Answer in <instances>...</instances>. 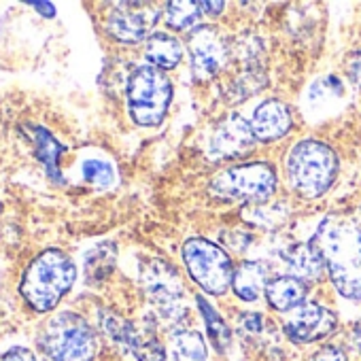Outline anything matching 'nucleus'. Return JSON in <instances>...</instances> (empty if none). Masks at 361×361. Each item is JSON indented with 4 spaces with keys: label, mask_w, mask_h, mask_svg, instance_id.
I'll return each instance as SVG.
<instances>
[{
    "label": "nucleus",
    "mask_w": 361,
    "mask_h": 361,
    "mask_svg": "<svg viewBox=\"0 0 361 361\" xmlns=\"http://www.w3.org/2000/svg\"><path fill=\"white\" fill-rule=\"evenodd\" d=\"M310 245L319 251L338 293L348 300H361V217H325Z\"/></svg>",
    "instance_id": "obj_1"
},
{
    "label": "nucleus",
    "mask_w": 361,
    "mask_h": 361,
    "mask_svg": "<svg viewBox=\"0 0 361 361\" xmlns=\"http://www.w3.org/2000/svg\"><path fill=\"white\" fill-rule=\"evenodd\" d=\"M75 279V262L60 249H47L39 253L26 268L20 293L37 312H49L71 291Z\"/></svg>",
    "instance_id": "obj_2"
},
{
    "label": "nucleus",
    "mask_w": 361,
    "mask_h": 361,
    "mask_svg": "<svg viewBox=\"0 0 361 361\" xmlns=\"http://www.w3.org/2000/svg\"><path fill=\"white\" fill-rule=\"evenodd\" d=\"M285 172L289 188L300 198L314 200L334 185L338 174V155L321 140H300L287 155Z\"/></svg>",
    "instance_id": "obj_3"
},
{
    "label": "nucleus",
    "mask_w": 361,
    "mask_h": 361,
    "mask_svg": "<svg viewBox=\"0 0 361 361\" xmlns=\"http://www.w3.org/2000/svg\"><path fill=\"white\" fill-rule=\"evenodd\" d=\"M39 344L49 361H94L98 353L96 331L75 312L51 317L41 331Z\"/></svg>",
    "instance_id": "obj_4"
},
{
    "label": "nucleus",
    "mask_w": 361,
    "mask_h": 361,
    "mask_svg": "<svg viewBox=\"0 0 361 361\" xmlns=\"http://www.w3.org/2000/svg\"><path fill=\"white\" fill-rule=\"evenodd\" d=\"M276 170L266 161H249L221 170L213 176L211 190L224 200L236 202H266L276 192Z\"/></svg>",
    "instance_id": "obj_5"
},
{
    "label": "nucleus",
    "mask_w": 361,
    "mask_h": 361,
    "mask_svg": "<svg viewBox=\"0 0 361 361\" xmlns=\"http://www.w3.org/2000/svg\"><path fill=\"white\" fill-rule=\"evenodd\" d=\"M172 100V83L155 66H138L128 79V111L138 126H157Z\"/></svg>",
    "instance_id": "obj_6"
},
{
    "label": "nucleus",
    "mask_w": 361,
    "mask_h": 361,
    "mask_svg": "<svg viewBox=\"0 0 361 361\" xmlns=\"http://www.w3.org/2000/svg\"><path fill=\"white\" fill-rule=\"evenodd\" d=\"M183 262L194 283L211 295H224L234 281L230 255L207 238H190L183 245Z\"/></svg>",
    "instance_id": "obj_7"
},
{
    "label": "nucleus",
    "mask_w": 361,
    "mask_h": 361,
    "mask_svg": "<svg viewBox=\"0 0 361 361\" xmlns=\"http://www.w3.org/2000/svg\"><path fill=\"white\" fill-rule=\"evenodd\" d=\"M230 47L215 26H198L190 35L192 75L198 81L213 79L228 62Z\"/></svg>",
    "instance_id": "obj_8"
},
{
    "label": "nucleus",
    "mask_w": 361,
    "mask_h": 361,
    "mask_svg": "<svg viewBox=\"0 0 361 361\" xmlns=\"http://www.w3.org/2000/svg\"><path fill=\"white\" fill-rule=\"evenodd\" d=\"M338 325L336 314L317 302H304L298 308L291 310V314L285 319L283 327L289 340L298 344H310L327 338Z\"/></svg>",
    "instance_id": "obj_9"
},
{
    "label": "nucleus",
    "mask_w": 361,
    "mask_h": 361,
    "mask_svg": "<svg viewBox=\"0 0 361 361\" xmlns=\"http://www.w3.org/2000/svg\"><path fill=\"white\" fill-rule=\"evenodd\" d=\"M159 20V11L149 3H121L109 13L106 28L121 43H138L149 37Z\"/></svg>",
    "instance_id": "obj_10"
},
{
    "label": "nucleus",
    "mask_w": 361,
    "mask_h": 361,
    "mask_svg": "<svg viewBox=\"0 0 361 361\" xmlns=\"http://www.w3.org/2000/svg\"><path fill=\"white\" fill-rule=\"evenodd\" d=\"M102 323L106 334L115 342L123 344L136 357V361H166V350L153 334H142L119 317H106Z\"/></svg>",
    "instance_id": "obj_11"
},
{
    "label": "nucleus",
    "mask_w": 361,
    "mask_h": 361,
    "mask_svg": "<svg viewBox=\"0 0 361 361\" xmlns=\"http://www.w3.org/2000/svg\"><path fill=\"white\" fill-rule=\"evenodd\" d=\"M253 128L247 119L232 113L226 119H221L213 132V151L221 157H240L249 153L255 145Z\"/></svg>",
    "instance_id": "obj_12"
},
{
    "label": "nucleus",
    "mask_w": 361,
    "mask_h": 361,
    "mask_svg": "<svg viewBox=\"0 0 361 361\" xmlns=\"http://www.w3.org/2000/svg\"><path fill=\"white\" fill-rule=\"evenodd\" d=\"M293 117H291V109L283 102V100H266L262 102L251 119V128L257 140L270 142V140H279L283 138L289 130H291Z\"/></svg>",
    "instance_id": "obj_13"
},
{
    "label": "nucleus",
    "mask_w": 361,
    "mask_h": 361,
    "mask_svg": "<svg viewBox=\"0 0 361 361\" xmlns=\"http://www.w3.org/2000/svg\"><path fill=\"white\" fill-rule=\"evenodd\" d=\"M285 264L289 266L291 276L300 279L302 283H314L321 279L325 264L319 255V251L308 243V245H293L283 253Z\"/></svg>",
    "instance_id": "obj_14"
},
{
    "label": "nucleus",
    "mask_w": 361,
    "mask_h": 361,
    "mask_svg": "<svg viewBox=\"0 0 361 361\" xmlns=\"http://www.w3.org/2000/svg\"><path fill=\"white\" fill-rule=\"evenodd\" d=\"M306 291H308L306 283H302L300 279H295L291 274L270 279L266 285V298H268L270 306L281 312L293 310L300 304H304Z\"/></svg>",
    "instance_id": "obj_15"
},
{
    "label": "nucleus",
    "mask_w": 361,
    "mask_h": 361,
    "mask_svg": "<svg viewBox=\"0 0 361 361\" xmlns=\"http://www.w3.org/2000/svg\"><path fill=\"white\" fill-rule=\"evenodd\" d=\"M170 361H207L209 348L207 340L196 329H183L174 331L168 342Z\"/></svg>",
    "instance_id": "obj_16"
},
{
    "label": "nucleus",
    "mask_w": 361,
    "mask_h": 361,
    "mask_svg": "<svg viewBox=\"0 0 361 361\" xmlns=\"http://www.w3.org/2000/svg\"><path fill=\"white\" fill-rule=\"evenodd\" d=\"M266 285H268V270L264 264L247 262L234 270L232 287L236 295L245 302H255L262 295V291H266Z\"/></svg>",
    "instance_id": "obj_17"
},
{
    "label": "nucleus",
    "mask_w": 361,
    "mask_h": 361,
    "mask_svg": "<svg viewBox=\"0 0 361 361\" xmlns=\"http://www.w3.org/2000/svg\"><path fill=\"white\" fill-rule=\"evenodd\" d=\"M145 56L149 60V66H155L159 71H168L180 62V58H183V47H180V43L172 35L155 32L147 41Z\"/></svg>",
    "instance_id": "obj_18"
},
{
    "label": "nucleus",
    "mask_w": 361,
    "mask_h": 361,
    "mask_svg": "<svg viewBox=\"0 0 361 361\" xmlns=\"http://www.w3.org/2000/svg\"><path fill=\"white\" fill-rule=\"evenodd\" d=\"M35 145H37V155H39V159L45 166V172L56 180V183H62L64 176L58 170V159L64 153V147L45 128H37V132H35Z\"/></svg>",
    "instance_id": "obj_19"
},
{
    "label": "nucleus",
    "mask_w": 361,
    "mask_h": 361,
    "mask_svg": "<svg viewBox=\"0 0 361 361\" xmlns=\"http://www.w3.org/2000/svg\"><path fill=\"white\" fill-rule=\"evenodd\" d=\"M198 306H200V312L204 317V323H207V331H209L211 342L215 344V348L219 353H226L228 346H230V342H232L230 327L226 325V321L219 317V312L204 298H198Z\"/></svg>",
    "instance_id": "obj_20"
},
{
    "label": "nucleus",
    "mask_w": 361,
    "mask_h": 361,
    "mask_svg": "<svg viewBox=\"0 0 361 361\" xmlns=\"http://www.w3.org/2000/svg\"><path fill=\"white\" fill-rule=\"evenodd\" d=\"M202 16L200 3H185V0H174L166 5V22L174 30H190L198 24Z\"/></svg>",
    "instance_id": "obj_21"
},
{
    "label": "nucleus",
    "mask_w": 361,
    "mask_h": 361,
    "mask_svg": "<svg viewBox=\"0 0 361 361\" xmlns=\"http://www.w3.org/2000/svg\"><path fill=\"white\" fill-rule=\"evenodd\" d=\"M81 174L87 183L98 185V188H109L115 180V170L104 159H85L81 166Z\"/></svg>",
    "instance_id": "obj_22"
},
{
    "label": "nucleus",
    "mask_w": 361,
    "mask_h": 361,
    "mask_svg": "<svg viewBox=\"0 0 361 361\" xmlns=\"http://www.w3.org/2000/svg\"><path fill=\"white\" fill-rule=\"evenodd\" d=\"M308 361H348V357H346V353L340 346L327 344V346L319 348Z\"/></svg>",
    "instance_id": "obj_23"
},
{
    "label": "nucleus",
    "mask_w": 361,
    "mask_h": 361,
    "mask_svg": "<svg viewBox=\"0 0 361 361\" xmlns=\"http://www.w3.org/2000/svg\"><path fill=\"white\" fill-rule=\"evenodd\" d=\"M3 361H37L35 353L24 346H13L3 355Z\"/></svg>",
    "instance_id": "obj_24"
},
{
    "label": "nucleus",
    "mask_w": 361,
    "mask_h": 361,
    "mask_svg": "<svg viewBox=\"0 0 361 361\" xmlns=\"http://www.w3.org/2000/svg\"><path fill=\"white\" fill-rule=\"evenodd\" d=\"M348 77H350V81L355 83V87L361 90V54H357V56L353 58V62L348 64Z\"/></svg>",
    "instance_id": "obj_25"
},
{
    "label": "nucleus",
    "mask_w": 361,
    "mask_h": 361,
    "mask_svg": "<svg viewBox=\"0 0 361 361\" xmlns=\"http://www.w3.org/2000/svg\"><path fill=\"white\" fill-rule=\"evenodd\" d=\"M32 9H37L41 16H47V18H54L56 16V7L49 5V3H30Z\"/></svg>",
    "instance_id": "obj_26"
},
{
    "label": "nucleus",
    "mask_w": 361,
    "mask_h": 361,
    "mask_svg": "<svg viewBox=\"0 0 361 361\" xmlns=\"http://www.w3.org/2000/svg\"><path fill=\"white\" fill-rule=\"evenodd\" d=\"M200 9L202 13H221L226 9L224 3H200Z\"/></svg>",
    "instance_id": "obj_27"
},
{
    "label": "nucleus",
    "mask_w": 361,
    "mask_h": 361,
    "mask_svg": "<svg viewBox=\"0 0 361 361\" xmlns=\"http://www.w3.org/2000/svg\"><path fill=\"white\" fill-rule=\"evenodd\" d=\"M353 340H355V346H357V350L361 353V319L355 323V329H353Z\"/></svg>",
    "instance_id": "obj_28"
},
{
    "label": "nucleus",
    "mask_w": 361,
    "mask_h": 361,
    "mask_svg": "<svg viewBox=\"0 0 361 361\" xmlns=\"http://www.w3.org/2000/svg\"><path fill=\"white\" fill-rule=\"evenodd\" d=\"M0 361H3V355H0Z\"/></svg>",
    "instance_id": "obj_29"
},
{
    "label": "nucleus",
    "mask_w": 361,
    "mask_h": 361,
    "mask_svg": "<svg viewBox=\"0 0 361 361\" xmlns=\"http://www.w3.org/2000/svg\"><path fill=\"white\" fill-rule=\"evenodd\" d=\"M0 211H3V204H0Z\"/></svg>",
    "instance_id": "obj_30"
}]
</instances>
